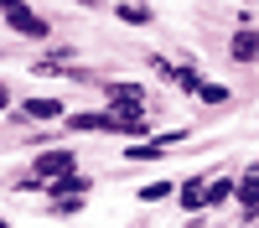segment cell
I'll return each mask as SVG.
<instances>
[{"label":"cell","mask_w":259,"mask_h":228,"mask_svg":"<svg viewBox=\"0 0 259 228\" xmlns=\"http://www.w3.org/2000/svg\"><path fill=\"white\" fill-rule=\"evenodd\" d=\"M0 21H6L16 36H26V41H47V36H52L47 16H36L31 0H0Z\"/></svg>","instance_id":"cell-1"},{"label":"cell","mask_w":259,"mask_h":228,"mask_svg":"<svg viewBox=\"0 0 259 228\" xmlns=\"http://www.w3.org/2000/svg\"><path fill=\"white\" fill-rule=\"evenodd\" d=\"M73 166H78V151H73V145H52V151H36L31 176H36V181H52V176H62V171H73Z\"/></svg>","instance_id":"cell-2"},{"label":"cell","mask_w":259,"mask_h":228,"mask_svg":"<svg viewBox=\"0 0 259 228\" xmlns=\"http://www.w3.org/2000/svg\"><path fill=\"white\" fill-rule=\"evenodd\" d=\"M104 99H109V114H145V88L140 83H109L104 88Z\"/></svg>","instance_id":"cell-3"},{"label":"cell","mask_w":259,"mask_h":228,"mask_svg":"<svg viewBox=\"0 0 259 228\" xmlns=\"http://www.w3.org/2000/svg\"><path fill=\"white\" fill-rule=\"evenodd\" d=\"M233 202L244 207V223L259 218V166H244V176H233Z\"/></svg>","instance_id":"cell-4"},{"label":"cell","mask_w":259,"mask_h":228,"mask_svg":"<svg viewBox=\"0 0 259 228\" xmlns=\"http://www.w3.org/2000/svg\"><path fill=\"white\" fill-rule=\"evenodd\" d=\"M41 192H47V197H89V192H94V181L73 166V171H62V176H52V181H41Z\"/></svg>","instance_id":"cell-5"},{"label":"cell","mask_w":259,"mask_h":228,"mask_svg":"<svg viewBox=\"0 0 259 228\" xmlns=\"http://www.w3.org/2000/svg\"><path fill=\"white\" fill-rule=\"evenodd\" d=\"M68 119V130L73 135H114V119H109V109H83V114H62Z\"/></svg>","instance_id":"cell-6"},{"label":"cell","mask_w":259,"mask_h":228,"mask_svg":"<svg viewBox=\"0 0 259 228\" xmlns=\"http://www.w3.org/2000/svg\"><path fill=\"white\" fill-rule=\"evenodd\" d=\"M11 109L21 119H36V124H47V119H62L68 109H62V99H26V104H11Z\"/></svg>","instance_id":"cell-7"},{"label":"cell","mask_w":259,"mask_h":228,"mask_svg":"<svg viewBox=\"0 0 259 228\" xmlns=\"http://www.w3.org/2000/svg\"><path fill=\"white\" fill-rule=\"evenodd\" d=\"M114 21H124V26H150L156 11H150L145 0H114Z\"/></svg>","instance_id":"cell-8"},{"label":"cell","mask_w":259,"mask_h":228,"mask_svg":"<svg viewBox=\"0 0 259 228\" xmlns=\"http://www.w3.org/2000/svg\"><path fill=\"white\" fill-rule=\"evenodd\" d=\"M228 52H233V62H254L259 57V31L254 26H239L233 41H228Z\"/></svg>","instance_id":"cell-9"},{"label":"cell","mask_w":259,"mask_h":228,"mask_svg":"<svg viewBox=\"0 0 259 228\" xmlns=\"http://www.w3.org/2000/svg\"><path fill=\"white\" fill-rule=\"evenodd\" d=\"M202 187H207V176H187V181H177V192H171V197H177L187 213H202Z\"/></svg>","instance_id":"cell-10"},{"label":"cell","mask_w":259,"mask_h":228,"mask_svg":"<svg viewBox=\"0 0 259 228\" xmlns=\"http://www.w3.org/2000/svg\"><path fill=\"white\" fill-rule=\"evenodd\" d=\"M223 202H233V176H212L202 187V213L207 207H223Z\"/></svg>","instance_id":"cell-11"},{"label":"cell","mask_w":259,"mask_h":228,"mask_svg":"<svg viewBox=\"0 0 259 228\" xmlns=\"http://www.w3.org/2000/svg\"><path fill=\"white\" fill-rule=\"evenodd\" d=\"M171 192H177V181L156 176V181H140V187H135V202H145V207H150V202H166Z\"/></svg>","instance_id":"cell-12"},{"label":"cell","mask_w":259,"mask_h":228,"mask_svg":"<svg viewBox=\"0 0 259 228\" xmlns=\"http://www.w3.org/2000/svg\"><path fill=\"white\" fill-rule=\"evenodd\" d=\"M161 156H166V145H156L150 135H145L140 145H124V161H130V166H145V161H161Z\"/></svg>","instance_id":"cell-13"},{"label":"cell","mask_w":259,"mask_h":228,"mask_svg":"<svg viewBox=\"0 0 259 228\" xmlns=\"http://www.w3.org/2000/svg\"><path fill=\"white\" fill-rule=\"evenodd\" d=\"M192 94H197L202 104H228V88H223V83H212V78H197V88H192Z\"/></svg>","instance_id":"cell-14"},{"label":"cell","mask_w":259,"mask_h":228,"mask_svg":"<svg viewBox=\"0 0 259 228\" xmlns=\"http://www.w3.org/2000/svg\"><path fill=\"white\" fill-rule=\"evenodd\" d=\"M83 202H89V197H47V213L73 218V213H83Z\"/></svg>","instance_id":"cell-15"},{"label":"cell","mask_w":259,"mask_h":228,"mask_svg":"<svg viewBox=\"0 0 259 228\" xmlns=\"http://www.w3.org/2000/svg\"><path fill=\"white\" fill-rule=\"evenodd\" d=\"M150 140H156V145H166V151H171V145H182V140H187V130H161V135H150Z\"/></svg>","instance_id":"cell-16"},{"label":"cell","mask_w":259,"mask_h":228,"mask_svg":"<svg viewBox=\"0 0 259 228\" xmlns=\"http://www.w3.org/2000/svg\"><path fill=\"white\" fill-rule=\"evenodd\" d=\"M11 104H16V99H11V83H6V78H0V114H6V109H11Z\"/></svg>","instance_id":"cell-17"},{"label":"cell","mask_w":259,"mask_h":228,"mask_svg":"<svg viewBox=\"0 0 259 228\" xmlns=\"http://www.w3.org/2000/svg\"><path fill=\"white\" fill-rule=\"evenodd\" d=\"M0 228H11V223H6V218H0Z\"/></svg>","instance_id":"cell-18"},{"label":"cell","mask_w":259,"mask_h":228,"mask_svg":"<svg viewBox=\"0 0 259 228\" xmlns=\"http://www.w3.org/2000/svg\"><path fill=\"white\" fill-rule=\"evenodd\" d=\"M192 228H202V223H192Z\"/></svg>","instance_id":"cell-19"}]
</instances>
